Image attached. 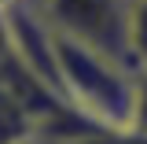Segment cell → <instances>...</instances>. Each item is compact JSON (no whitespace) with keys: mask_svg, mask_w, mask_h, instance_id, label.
Listing matches in <instances>:
<instances>
[{"mask_svg":"<svg viewBox=\"0 0 147 144\" xmlns=\"http://www.w3.org/2000/svg\"><path fill=\"white\" fill-rule=\"evenodd\" d=\"M33 8L55 33L81 41L129 70H140L129 33V0H37Z\"/></svg>","mask_w":147,"mask_h":144,"instance_id":"7a4b0ae2","label":"cell"},{"mask_svg":"<svg viewBox=\"0 0 147 144\" xmlns=\"http://www.w3.org/2000/svg\"><path fill=\"white\" fill-rule=\"evenodd\" d=\"M37 122L11 92L0 85V144H33Z\"/></svg>","mask_w":147,"mask_h":144,"instance_id":"3957f363","label":"cell"},{"mask_svg":"<svg viewBox=\"0 0 147 144\" xmlns=\"http://www.w3.org/2000/svg\"><path fill=\"white\" fill-rule=\"evenodd\" d=\"M26 4H37V0H26Z\"/></svg>","mask_w":147,"mask_h":144,"instance_id":"5b68a950","label":"cell"},{"mask_svg":"<svg viewBox=\"0 0 147 144\" xmlns=\"http://www.w3.org/2000/svg\"><path fill=\"white\" fill-rule=\"evenodd\" d=\"M129 33L140 70H147V0H129Z\"/></svg>","mask_w":147,"mask_h":144,"instance_id":"277c9868","label":"cell"},{"mask_svg":"<svg viewBox=\"0 0 147 144\" xmlns=\"http://www.w3.org/2000/svg\"><path fill=\"white\" fill-rule=\"evenodd\" d=\"M55 63L63 100L103 129H132L136 122V74L81 41L55 33Z\"/></svg>","mask_w":147,"mask_h":144,"instance_id":"6da1fadb","label":"cell"}]
</instances>
